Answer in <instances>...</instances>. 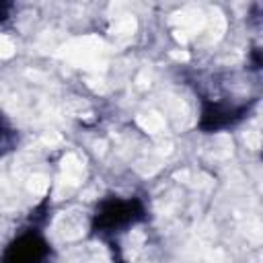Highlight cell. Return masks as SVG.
<instances>
[{
  "instance_id": "obj_1",
  "label": "cell",
  "mask_w": 263,
  "mask_h": 263,
  "mask_svg": "<svg viewBox=\"0 0 263 263\" xmlns=\"http://www.w3.org/2000/svg\"><path fill=\"white\" fill-rule=\"evenodd\" d=\"M144 218V205L138 199H105L97 214H95V222H92V230L99 234H107V232H117L127 228L129 224H136L138 220Z\"/></svg>"
},
{
  "instance_id": "obj_2",
  "label": "cell",
  "mask_w": 263,
  "mask_h": 263,
  "mask_svg": "<svg viewBox=\"0 0 263 263\" xmlns=\"http://www.w3.org/2000/svg\"><path fill=\"white\" fill-rule=\"evenodd\" d=\"M47 242L37 232H27L6 247L2 263H41L47 257Z\"/></svg>"
},
{
  "instance_id": "obj_3",
  "label": "cell",
  "mask_w": 263,
  "mask_h": 263,
  "mask_svg": "<svg viewBox=\"0 0 263 263\" xmlns=\"http://www.w3.org/2000/svg\"><path fill=\"white\" fill-rule=\"evenodd\" d=\"M245 113V107H228V105H220V103H208L201 111V121L199 125L208 132H216L222 127L232 125L236 119H240Z\"/></svg>"
}]
</instances>
